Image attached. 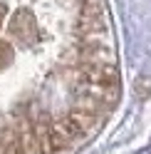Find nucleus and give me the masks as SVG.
Returning <instances> with one entry per match:
<instances>
[{
    "label": "nucleus",
    "instance_id": "nucleus-1",
    "mask_svg": "<svg viewBox=\"0 0 151 154\" xmlns=\"http://www.w3.org/2000/svg\"><path fill=\"white\" fill-rule=\"evenodd\" d=\"M104 0H0V154H64L117 102Z\"/></svg>",
    "mask_w": 151,
    "mask_h": 154
}]
</instances>
